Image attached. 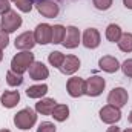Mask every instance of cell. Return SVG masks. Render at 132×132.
<instances>
[{"label":"cell","mask_w":132,"mask_h":132,"mask_svg":"<svg viewBox=\"0 0 132 132\" xmlns=\"http://www.w3.org/2000/svg\"><path fill=\"white\" fill-rule=\"evenodd\" d=\"M34 63V54L31 51H23V52H19L17 55L12 57L11 60V71L17 72V74H23L29 69V66Z\"/></svg>","instance_id":"cell-1"},{"label":"cell","mask_w":132,"mask_h":132,"mask_svg":"<svg viewBox=\"0 0 132 132\" xmlns=\"http://www.w3.org/2000/svg\"><path fill=\"white\" fill-rule=\"evenodd\" d=\"M35 121H37V115L31 108H25V109H22L20 112H17L14 115V125L19 129H23V131L31 129L35 125Z\"/></svg>","instance_id":"cell-2"},{"label":"cell","mask_w":132,"mask_h":132,"mask_svg":"<svg viewBox=\"0 0 132 132\" xmlns=\"http://www.w3.org/2000/svg\"><path fill=\"white\" fill-rule=\"evenodd\" d=\"M20 26H22V17L17 14V11L9 9L6 14H3L2 22H0V28H2V31H5V32L9 34V32L17 31Z\"/></svg>","instance_id":"cell-3"},{"label":"cell","mask_w":132,"mask_h":132,"mask_svg":"<svg viewBox=\"0 0 132 132\" xmlns=\"http://www.w3.org/2000/svg\"><path fill=\"white\" fill-rule=\"evenodd\" d=\"M106 86V81L104 78H101L98 75H94V77H89L86 81H85V94L89 95V97H97L103 92Z\"/></svg>","instance_id":"cell-4"},{"label":"cell","mask_w":132,"mask_h":132,"mask_svg":"<svg viewBox=\"0 0 132 132\" xmlns=\"http://www.w3.org/2000/svg\"><path fill=\"white\" fill-rule=\"evenodd\" d=\"M34 38H35V43H40V45L52 43V26H49L48 23L37 25L34 31Z\"/></svg>","instance_id":"cell-5"},{"label":"cell","mask_w":132,"mask_h":132,"mask_svg":"<svg viewBox=\"0 0 132 132\" xmlns=\"http://www.w3.org/2000/svg\"><path fill=\"white\" fill-rule=\"evenodd\" d=\"M100 118H101L103 123L114 125V123H117V121L121 118V112H120L118 108H115V106H112V104H106V106H103L101 111H100Z\"/></svg>","instance_id":"cell-6"},{"label":"cell","mask_w":132,"mask_h":132,"mask_svg":"<svg viewBox=\"0 0 132 132\" xmlns=\"http://www.w3.org/2000/svg\"><path fill=\"white\" fill-rule=\"evenodd\" d=\"M128 98L129 97H128V91L126 89H123V88H114L109 92V95H108V103L120 109V108H123L128 103Z\"/></svg>","instance_id":"cell-7"},{"label":"cell","mask_w":132,"mask_h":132,"mask_svg":"<svg viewBox=\"0 0 132 132\" xmlns=\"http://www.w3.org/2000/svg\"><path fill=\"white\" fill-rule=\"evenodd\" d=\"M35 6H37V11L48 19H54L59 15V5L52 0H40Z\"/></svg>","instance_id":"cell-8"},{"label":"cell","mask_w":132,"mask_h":132,"mask_svg":"<svg viewBox=\"0 0 132 132\" xmlns=\"http://www.w3.org/2000/svg\"><path fill=\"white\" fill-rule=\"evenodd\" d=\"M66 89H68V94L71 97H74V98L81 97L85 94V80L78 78V77H72V78L68 80Z\"/></svg>","instance_id":"cell-9"},{"label":"cell","mask_w":132,"mask_h":132,"mask_svg":"<svg viewBox=\"0 0 132 132\" xmlns=\"http://www.w3.org/2000/svg\"><path fill=\"white\" fill-rule=\"evenodd\" d=\"M78 43H80V31L75 26H68L62 45L68 49H74V48L78 46Z\"/></svg>","instance_id":"cell-10"},{"label":"cell","mask_w":132,"mask_h":132,"mask_svg":"<svg viewBox=\"0 0 132 132\" xmlns=\"http://www.w3.org/2000/svg\"><path fill=\"white\" fill-rule=\"evenodd\" d=\"M15 48L17 49H22V51H29L32 49L34 45H35V38H34V34L32 32H23L20 34L15 42H14Z\"/></svg>","instance_id":"cell-11"},{"label":"cell","mask_w":132,"mask_h":132,"mask_svg":"<svg viewBox=\"0 0 132 132\" xmlns=\"http://www.w3.org/2000/svg\"><path fill=\"white\" fill-rule=\"evenodd\" d=\"M29 77L35 80V81H38V80H45V78H48V75H49V71H48V68L43 65L42 62H34L32 65L29 66Z\"/></svg>","instance_id":"cell-12"},{"label":"cell","mask_w":132,"mask_h":132,"mask_svg":"<svg viewBox=\"0 0 132 132\" xmlns=\"http://www.w3.org/2000/svg\"><path fill=\"white\" fill-rule=\"evenodd\" d=\"M83 45L88 49H95L100 45V32L94 28L86 29L85 34H83Z\"/></svg>","instance_id":"cell-13"},{"label":"cell","mask_w":132,"mask_h":132,"mask_svg":"<svg viewBox=\"0 0 132 132\" xmlns=\"http://www.w3.org/2000/svg\"><path fill=\"white\" fill-rule=\"evenodd\" d=\"M78 68H80V60H78V57H75V55H66L65 60H63V63H62V66H60V71H62L63 74H66V75H71V74L77 72Z\"/></svg>","instance_id":"cell-14"},{"label":"cell","mask_w":132,"mask_h":132,"mask_svg":"<svg viewBox=\"0 0 132 132\" xmlns=\"http://www.w3.org/2000/svg\"><path fill=\"white\" fill-rule=\"evenodd\" d=\"M98 66H100L101 71L109 72V74L117 72V71L120 69V63H118V60H117L115 57H111V55H104V57H101L100 62H98Z\"/></svg>","instance_id":"cell-15"},{"label":"cell","mask_w":132,"mask_h":132,"mask_svg":"<svg viewBox=\"0 0 132 132\" xmlns=\"http://www.w3.org/2000/svg\"><path fill=\"white\" fill-rule=\"evenodd\" d=\"M55 106H57V101L54 98H43L38 103H35V111L42 115H51Z\"/></svg>","instance_id":"cell-16"},{"label":"cell","mask_w":132,"mask_h":132,"mask_svg":"<svg viewBox=\"0 0 132 132\" xmlns=\"http://www.w3.org/2000/svg\"><path fill=\"white\" fill-rule=\"evenodd\" d=\"M2 104L5 106V108H14L19 101H20V94L17 92V91H5L3 94H2Z\"/></svg>","instance_id":"cell-17"},{"label":"cell","mask_w":132,"mask_h":132,"mask_svg":"<svg viewBox=\"0 0 132 132\" xmlns=\"http://www.w3.org/2000/svg\"><path fill=\"white\" fill-rule=\"evenodd\" d=\"M46 92H48L46 85H34V86H29L26 89V95L29 98H42Z\"/></svg>","instance_id":"cell-18"},{"label":"cell","mask_w":132,"mask_h":132,"mask_svg":"<svg viewBox=\"0 0 132 132\" xmlns=\"http://www.w3.org/2000/svg\"><path fill=\"white\" fill-rule=\"evenodd\" d=\"M121 28L118 26V25H115V23H111L108 28H106V38L109 40V42H112V43H117L118 40H120V37H121Z\"/></svg>","instance_id":"cell-19"},{"label":"cell","mask_w":132,"mask_h":132,"mask_svg":"<svg viewBox=\"0 0 132 132\" xmlns=\"http://www.w3.org/2000/svg\"><path fill=\"white\" fill-rule=\"evenodd\" d=\"M51 115H52L54 120H57V121H65L66 118L69 117V108H68L66 104H57V106L54 108V111H52Z\"/></svg>","instance_id":"cell-20"},{"label":"cell","mask_w":132,"mask_h":132,"mask_svg":"<svg viewBox=\"0 0 132 132\" xmlns=\"http://www.w3.org/2000/svg\"><path fill=\"white\" fill-rule=\"evenodd\" d=\"M117 43H118V48L123 52H132V34L129 32L121 34V37Z\"/></svg>","instance_id":"cell-21"},{"label":"cell","mask_w":132,"mask_h":132,"mask_svg":"<svg viewBox=\"0 0 132 132\" xmlns=\"http://www.w3.org/2000/svg\"><path fill=\"white\" fill-rule=\"evenodd\" d=\"M65 32H66L65 26H62V25H55V26H52V43H54V45L62 43L63 38H65Z\"/></svg>","instance_id":"cell-22"},{"label":"cell","mask_w":132,"mask_h":132,"mask_svg":"<svg viewBox=\"0 0 132 132\" xmlns=\"http://www.w3.org/2000/svg\"><path fill=\"white\" fill-rule=\"evenodd\" d=\"M6 81L9 86H20L23 83V77L14 71H8L6 72Z\"/></svg>","instance_id":"cell-23"},{"label":"cell","mask_w":132,"mask_h":132,"mask_svg":"<svg viewBox=\"0 0 132 132\" xmlns=\"http://www.w3.org/2000/svg\"><path fill=\"white\" fill-rule=\"evenodd\" d=\"M48 60H49V63L54 66V68H59V69H60V66H62L63 60H65V55H63L60 51H54V52L49 54Z\"/></svg>","instance_id":"cell-24"},{"label":"cell","mask_w":132,"mask_h":132,"mask_svg":"<svg viewBox=\"0 0 132 132\" xmlns=\"http://www.w3.org/2000/svg\"><path fill=\"white\" fill-rule=\"evenodd\" d=\"M12 2L17 5V8L22 12H29L32 9V2L31 0H12Z\"/></svg>","instance_id":"cell-25"},{"label":"cell","mask_w":132,"mask_h":132,"mask_svg":"<svg viewBox=\"0 0 132 132\" xmlns=\"http://www.w3.org/2000/svg\"><path fill=\"white\" fill-rule=\"evenodd\" d=\"M92 3L100 11H106L112 6V0H92Z\"/></svg>","instance_id":"cell-26"},{"label":"cell","mask_w":132,"mask_h":132,"mask_svg":"<svg viewBox=\"0 0 132 132\" xmlns=\"http://www.w3.org/2000/svg\"><path fill=\"white\" fill-rule=\"evenodd\" d=\"M120 68H121V71H123V74H125L126 77H132V59L125 60L123 65L120 66Z\"/></svg>","instance_id":"cell-27"},{"label":"cell","mask_w":132,"mask_h":132,"mask_svg":"<svg viewBox=\"0 0 132 132\" xmlns=\"http://www.w3.org/2000/svg\"><path fill=\"white\" fill-rule=\"evenodd\" d=\"M37 132H55V126H54V123L43 121V123L37 128Z\"/></svg>","instance_id":"cell-28"},{"label":"cell","mask_w":132,"mask_h":132,"mask_svg":"<svg viewBox=\"0 0 132 132\" xmlns=\"http://www.w3.org/2000/svg\"><path fill=\"white\" fill-rule=\"evenodd\" d=\"M8 43H9L8 32H5V31H2V29H0V49L6 48V46H8Z\"/></svg>","instance_id":"cell-29"},{"label":"cell","mask_w":132,"mask_h":132,"mask_svg":"<svg viewBox=\"0 0 132 132\" xmlns=\"http://www.w3.org/2000/svg\"><path fill=\"white\" fill-rule=\"evenodd\" d=\"M11 9V5H9V0H0V14H6L8 11Z\"/></svg>","instance_id":"cell-30"},{"label":"cell","mask_w":132,"mask_h":132,"mask_svg":"<svg viewBox=\"0 0 132 132\" xmlns=\"http://www.w3.org/2000/svg\"><path fill=\"white\" fill-rule=\"evenodd\" d=\"M123 5H125L128 9H132V0H123Z\"/></svg>","instance_id":"cell-31"},{"label":"cell","mask_w":132,"mask_h":132,"mask_svg":"<svg viewBox=\"0 0 132 132\" xmlns=\"http://www.w3.org/2000/svg\"><path fill=\"white\" fill-rule=\"evenodd\" d=\"M106 132H121V131H120V128H117V126H111Z\"/></svg>","instance_id":"cell-32"},{"label":"cell","mask_w":132,"mask_h":132,"mask_svg":"<svg viewBox=\"0 0 132 132\" xmlns=\"http://www.w3.org/2000/svg\"><path fill=\"white\" fill-rule=\"evenodd\" d=\"M2 59H3V52H2V49H0V62H2Z\"/></svg>","instance_id":"cell-33"},{"label":"cell","mask_w":132,"mask_h":132,"mask_svg":"<svg viewBox=\"0 0 132 132\" xmlns=\"http://www.w3.org/2000/svg\"><path fill=\"white\" fill-rule=\"evenodd\" d=\"M0 132H11L9 129H0Z\"/></svg>","instance_id":"cell-34"},{"label":"cell","mask_w":132,"mask_h":132,"mask_svg":"<svg viewBox=\"0 0 132 132\" xmlns=\"http://www.w3.org/2000/svg\"><path fill=\"white\" fill-rule=\"evenodd\" d=\"M129 121L132 123V111H131V114H129Z\"/></svg>","instance_id":"cell-35"},{"label":"cell","mask_w":132,"mask_h":132,"mask_svg":"<svg viewBox=\"0 0 132 132\" xmlns=\"http://www.w3.org/2000/svg\"><path fill=\"white\" fill-rule=\"evenodd\" d=\"M125 132H132V129H126V131H125Z\"/></svg>","instance_id":"cell-36"}]
</instances>
